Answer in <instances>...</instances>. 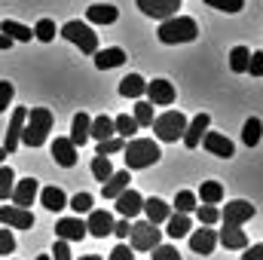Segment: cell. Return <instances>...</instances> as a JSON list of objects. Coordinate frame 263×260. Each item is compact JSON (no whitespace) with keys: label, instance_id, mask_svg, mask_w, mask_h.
Segmentation results:
<instances>
[{"label":"cell","instance_id":"cell-1","mask_svg":"<svg viewBox=\"0 0 263 260\" xmlns=\"http://www.w3.org/2000/svg\"><path fill=\"white\" fill-rule=\"evenodd\" d=\"M159 43L165 46H178V43H193L199 37V25L190 15H172V18H162L159 22V31H156Z\"/></svg>","mask_w":263,"mask_h":260},{"label":"cell","instance_id":"cell-2","mask_svg":"<svg viewBox=\"0 0 263 260\" xmlns=\"http://www.w3.org/2000/svg\"><path fill=\"white\" fill-rule=\"evenodd\" d=\"M52 123H55V117H52L49 107H31L28 117H25V126H22V144L43 147L49 132H52Z\"/></svg>","mask_w":263,"mask_h":260},{"label":"cell","instance_id":"cell-3","mask_svg":"<svg viewBox=\"0 0 263 260\" xmlns=\"http://www.w3.org/2000/svg\"><path fill=\"white\" fill-rule=\"evenodd\" d=\"M162 156L159 144L153 138H132L129 144H123V159H126V169H150L156 165Z\"/></svg>","mask_w":263,"mask_h":260},{"label":"cell","instance_id":"cell-4","mask_svg":"<svg viewBox=\"0 0 263 260\" xmlns=\"http://www.w3.org/2000/svg\"><path fill=\"white\" fill-rule=\"evenodd\" d=\"M150 129H153V135H156L159 141H165V144H175V141L184 135V129H187V117H184L181 110H165V114L153 117Z\"/></svg>","mask_w":263,"mask_h":260},{"label":"cell","instance_id":"cell-5","mask_svg":"<svg viewBox=\"0 0 263 260\" xmlns=\"http://www.w3.org/2000/svg\"><path fill=\"white\" fill-rule=\"evenodd\" d=\"M62 37H65L67 43L80 46V52H86V55H95V49H98V34L92 31V25H86L80 18L62 25Z\"/></svg>","mask_w":263,"mask_h":260},{"label":"cell","instance_id":"cell-6","mask_svg":"<svg viewBox=\"0 0 263 260\" xmlns=\"http://www.w3.org/2000/svg\"><path fill=\"white\" fill-rule=\"evenodd\" d=\"M129 239H132L129 245L132 251H153L162 242V230L156 224H150V220H138V224H132Z\"/></svg>","mask_w":263,"mask_h":260},{"label":"cell","instance_id":"cell-7","mask_svg":"<svg viewBox=\"0 0 263 260\" xmlns=\"http://www.w3.org/2000/svg\"><path fill=\"white\" fill-rule=\"evenodd\" d=\"M254 214H257V208H254L248 199H233V202H227V208L220 211V220H223V227H242V224H248Z\"/></svg>","mask_w":263,"mask_h":260},{"label":"cell","instance_id":"cell-8","mask_svg":"<svg viewBox=\"0 0 263 260\" xmlns=\"http://www.w3.org/2000/svg\"><path fill=\"white\" fill-rule=\"evenodd\" d=\"M144 95H147V101H150L153 107H168V104H175V98H178L175 86H172L168 80H162V77L150 80V83L144 86Z\"/></svg>","mask_w":263,"mask_h":260},{"label":"cell","instance_id":"cell-9","mask_svg":"<svg viewBox=\"0 0 263 260\" xmlns=\"http://www.w3.org/2000/svg\"><path fill=\"white\" fill-rule=\"evenodd\" d=\"M0 224L9 230H31L34 214L28 208H18V205H0Z\"/></svg>","mask_w":263,"mask_h":260},{"label":"cell","instance_id":"cell-10","mask_svg":"<svg viewBox=\"0 0 263 260\" xmlns=\"http://www.w3.org/2000/svg\"><path fill=\"white\" fill-rule=\"evenodd\" d=\"M138 3V9L144 12V15H150V18H172V15H178V9H181V3L184 0H135Z\"/></svg>","mask_w":263,"mask_h":260},{"label":"cell","instance_id":"cell-11","mask_svg":"<svg viewBox=\"0 0 263 260\" xmlns=\"http://www.w3.org/2000/svg\"><path fill=\"white\" fill-rule=\"evenodd\" d=\"M25 117H28V107H12V117H9V126H6V138H3V150L6 153H15V147L22 144Z\"/></svg>","mask_w":263,"mask_h":260},{"label":"cell","instance_id":"cell-12","mask_svg":"<svg viewBox=\"0 0 263 260\" xmlns=\"http://www.w3.org/2000/svg\"><path fill=\"white\" fill-rule=\"evenodd\" d=\"M110 230H114V214L104 211V208H92L89 220H86V236L104 239V236H110Z\"/></svg>","mask_w":263,"mask_h":260},{"label":"cell","instance_id":"cell-13","mask_svg":"<svg viewBox=\"0 0 263 260\" xmlns=\"http://www.w3.org/2000/svg\"><path fill=\"white\" fill-rule=\"evenodd\" d=\"M202 144H205V150H208L211 156H220V159L236 156L233 141H230L227 135H220V132H205V135H202Z\"/></svg>","mask_w":263,"mask_h":260},{"label":"cell","instance_id":"cell-14","mask_svg":"<svg viewBox=\"0 0 263 260\" xmlns=\"http://www.w3.org/2000/svg\"><path fill=\"white\" fill-rule=\"evenodd\" d=\"M40 193V184H37V178H22V181H15V187H12V205H18V208H28V205H34V199Z\"/></svg>","mask_w":263,"mask_h":260},{"label":"cell","instance_id":"cell-15","mask_svg":"<svg viewBox=\"0 0 263 260\" xmlns=\"http://www.w3.org/2000/svg\"><path fill=\"white\" fill-rule=\"evenodd\" d=\"M55 236L62 242H83L86 239V220H80V214L77 217H62L55 224Z\"/></svg>","mask_w":263,"mask_h":260},{"label":"cell","instance_id":"cell-16","mask_svg":"<svg viewBox=\"0 0 263 260\" xmlns=\"http://www.w3.org/2000/svg\"><path fill=\"white\" fill-rule=\"evenodd\" d=\"M208 126H211V117H208V114L193 117V123H187V129H184V135H181L184 147H187V150H196L199 144H202V135L208 132Z\"/></svg>","mask_w":263,"mask_h":260},{"label":"cell","instance_id":"cell-17","mask_svg":"<svg viewBox=\"0 0 263 260\" xmlns=\"http://www.w3.org/2000/svg\"><path fill=\"white\" fill-rule=\"evenodd\" d=\"M114 202H117V214H120V217H126V220H132V217H138V214H141V205H144V196L138 193V190H123V193L117 196V199H114Z\"/></svg>","mask_w":263,"mask_h":260},{"label":"cell","instance_id":"cell-18","mask_svg":"<svg viewBox=\"0 0 263 260\" xmlns=\"http://www.w3.org/2000/svg\"><path fill=\"white\" fill-rule=\"evenodd\" d=\"M214 245H217V230H211V227H202V230H193L190 233V248L202 254V257H208L211 251H214Z\"/></svg>","mask_w":263,"mask_h":260},{"label":"cell","instance_id":"cell-19","mask_svg":"<svg viewBox=\"0 0 263 260\" xmlns=\"http://www.w3.org/2000/svg\"><path fill=\"white\" fill-rule=\"evenodd\" d=\"M120 18V9L110 3H92L86 9V25H114Z\"/></svg>","mask_w":263,"mask_h":260},{"label":"cell","instance_id":"cell-20","mask_svg":"<svg viewBox=\"0 0 263 260\" xmlns=\"http://www.w3.org/2000/svg\"><path fill=\"white\" fill-rule=\"evenodd\" d=\"M141 211H144V217L150 220V224H165L168 220V214H172V205L168 202H162L159 196H150V199H144V205H141Z\"/></svg>","mask_w":263,"mask_h":260},{"label":"cell","instance_id":"cell-21","mask_svg":"<svg viewBox=\"0 0 263 260\" xmlns=\"http://www.w3.org/2000/svg\"><path fill=\"white\" fill-rule=\"evenodd\" d=\"M52 159L62 169H73L77 165V147L70 144V138H55L52 141Z\"/></svg>","mask_w":263,"mask_h":260},{"label":"cell","instance_id":"cell-22","mask_svg":"<svg viewBox=\"0 0 263 260\" xmlns=\"http://www.w3.org/2000/svg\"><path fill=\"white\" fill-rule=\"evenodd\" d=\"M217 242H220L223 248H230V251H242V248H248V236H245L242 227H223V230L217 233Z\"/></svg>","mask_w":263,"mask_h":260},{"label":"cell","instance_id":"cell-23","mask_svg":"<svg viewBox=\"0 0 263 260\" xmlns=\"http://www.w3.org/2000/svg\"><path fill=\"white\" fill-rule=\"evenodd\" d=\"M190 230H193L190 214H178V211L168 214V220H165V236L168 239H184V236H190Z\"/></svg>","mask_w":263,"mask_h":260},{"label":"cell","instance_id":"cell-24","mask_svg":"<svg viewBox=\"0 0 263 260\" xmlns=\"http://www.w3.org/2000/svg\"><path fill=\"white\" fill-rule=\"evenodd\" d=\"M123 62H126V49H120V46H110V49H95V67H98V70L120 67Z\"/></svg>","mask_w":263,"mask_h":260},{"label":"cell","instance_id":"cell-25","mask_svg":"<svg viewBox=\"0 0 263 260\" xmlns=\"http://www.w3.org/2000/svg\"><path fill=\"white\" fill-rule=\"evenodd\" d=\"M129 181H132L129 169H126V172H114V175L101 184V193H104V199H117L123 190H129Z\"/></svg>","mask_w":263,"mask_h":260},{"label":"cell","instance_id":"cell-26","mask_svg":"<svg viewBox=\"0 0 263 260\" xmlns=\"http://www.w3.org/2000/svg\"><path fill=\"white\" fill-rule=\"evenodd\" d=\"M0 34H6L12 43H28V40L34 37V31H31L28 25H22V22H9V18L0 22Z\"/></svg>","mask_w":263,"mask_h":260},{"label":"cell","instance_id":"cell-27","mask_svg":"<svg viewBox=\"0 0 263 260\" xmlns=\"http://www.w3.org/2000/svg\"><path fill=\"white\" fill-rule=\"evenodd\" d=\"M89 123H92V117L83 114V110L73 117V123H70V144H73V147H83V144L89 141Z\"/></svg>","mask_w":263,"mask_h":260},{"label":"cell","instance_id":"cell-28","mask_svg":"<svg viewBox=\"0 0 263 260\" xmlns=\"http://www.w3.org/2000/svg\"><path fill=\"white\" fill-rule=\"evenodd\" d=\"M37 196H40V202H43L46 211H62V208H67V196L62 187H43Z\"/></svg>","mask_w":263,"mask_h":260},{"label":"cell","instance_id":"cell-29","mask_svg":"<svg viewBox=\"0 0 263 260\" xmlns=\"http://www.w3.org/2000/svg\"><path fill=\"white\" fill-rule=\"evenodd\" d=\"M144 86H147V80H144V77L129 73V77H123V80H120V95H123V98H135V101H138V98L144 95Z\"/></svg>","mask_w":263,"mask_h":260},{"label":"cell","instance_id":"cell-30","mask_svg":"<svg viewBox=\"0 0 263 260\" xmlns=\"http://www.w3.org/2000/svg\"><path fill=\"white\" fill-rule=\"evenodd\" d=\"M117 132H114V120L107 117V114H101V117H95L92 123H89V138H95V141H107V138H114Z\"/></svg>","mask_w":263,"mask_h":260},{"label":"cell","instance_id":"cell-31","mask_svg":"<svg viewBox=\"0 0 263 260\" xmlns=\"http://www.w3.org/2000/svg\"><path fill=\"white\" fill-rule=\"evenodd\" d=\"M196 199L202 205H217V202L223 199V184H220V181H202Z\"/></svg>","mask_w":263,"mask_h":260},{"label":"cell","instance_id":"cell-32","mask_svg":"<svg viewBox=\"0 0 263 260\" xmlns=\"http://www.w3.org/2000/svg\"><path fill=\"white\" fill-rule=\"evenodd\" d=\"M248 55H251L248 46H236V49L230 52V70H233V73H245V70H248Z\"/></svg>","mask_w":263,"mask_h":260},{"label":"cell","instance_id":"cell-33","mask_svg":"<svg viewBox=\"0 0 263 260\" xmlns=\"http://www.w3.org/2000/svg\"><path fill=\"white\" fill-rule=\"evenodd\" d=\"M196 205H199V199L193 190H181V193L175 196L172 208H178V214H190V211H196Z\"/></svg>","mask_w":263,"mask_h":260},{"label":"cell","instance_id":"cell-34","mask_svg":"<svg viewBox=\"0 0 263 260\" xmlns=\"http://www.w3.org/2000/svg\"><path fill=\"white\" fill-rule=\"evenodd\" d=\"M55 34H59V31H55V22H52V18H40V22L34 25V37H37L40 43H52Z\"/></svg>","mask_w":263,"mask_h":260},{"label":"cell","instance_id":"cell-35","mask_svg":"<svg viewBox=\"0 0 263 260\" xmlns=\"http://www.w3.org/2000/svg\"><path fill=\"white\" fill-rule=\"evenodd\" d=\"M132 120L138 123V129H141V126H150V123H153V104L138 98V101H135V114H132Z\"/></svg>","mask_w":263,"mask_h":260},{"label":"cell","instance_id":"cell-36","mask_svg":"<svg viewBox=\"0 0 263 260\" xmlns=\"http://www.w3.org/2000/svg\"><path fill=\"white\" fill-rule=\"evenodd\" d=\"M12 187H15V172L9 165H0V202L12 196Z\"/></svg>","mask_w":263,"mask_h":260},{"label":"cell","instance_id":"cell-37","mask_svg":"<svg viewBox=\"0 0 263 260\" xmlns=\"http://www.w3.org/2000/svg\"><path fill=\"white\" fill-rule=\"evenodd\" d=\"M196 217L202 227H214L220 220V208L217 205H196Z\"/></svg>","mask_w":263,"mask_h":260},{"label":"cell","instance_id":"cell-38","mask_svg":"<svg viewBox=\"0 0 263 260\" xmlns=\"http://www.w3.org/2000/svg\"><path fill=\"white\" fill-rule=\"evenodd\" d=\"M92 175H95V181H101V184H104V181L114 175L110 159H107V156H95V159H92Z\"/></svg>","mask_w":263,"mask_h":260},{"label":"cell","instance_id":"cell-39","mask_svg":"<svg viewBox=\"0 0 263 260\" xmlns=\"http://www.w3.org/2000/svg\"><path fill=\"white\" fill-rule=\"evenodd\" d=\"M242 141H245L248 147H257V144H260V120H257V117H251V120L245 123V129H242Z\"/></svg>","mask_w":263,"mask_h":260},{"label":"cell","instance_id":"cell-40","mask_svg":"<svg viewBox=\"0 0 263 260\" xmlns=\"http://www.w3.org/2000/svg\"><path fill=\"white\" fill-rule=\"evenodd\" d=\"M114 132H117L120 138H135V132H138V123L132 120L129 114H123V117H117V120H114Z\"/></svg>","mask_w":263,"mask_h":260},{"label":"cell","instance_id":"cell-41","mask_svg":"<svg viewBox=\"0 0 263 260\" xmlns=\"http://www.w3.org/2000/svg\"><path fill=\"white\" fill-rule=\"evenodd\" d=\"M123 144H126V138H120V135H114V138H107V141H98V153H95V156L123 153Z\"/></svg>","mask_w":263,"mask_h":260},{"label":"cell","instance_id":"cell-42","mask_svg":"<svg viewBox=\"0 0 263 260\" xmlns=\"http://www.w3.org/2000/svg\"><path fill=\"white\" fill-rule=\"evenodd\" d=\"M92 202H95L92 193H77L73 199H67V208H73L77 214H89L92 211Z\"/></svg>","mask_w":263,"mask_h":260},{"label":"cell","instance_id":"cell-43","mask_svg":"<svg viewBox=\"0 0 263 260\" xmlns=\"http://www.w3.org/2000/svg\"><path fill=\"white\" fill-rule=\"evenodd\" d=\"M205 6H211V9H220V12H242L245 9V0H205Z\"/></svg>","mask_w":263,"mask_h":260},{"label":"cell","instance_id":"cell-44","mask_svg":"<svg viewBox=\"0 0 263 260\" xmlns=\"http://www.w3.org/2000/svg\"><path fill=\"white\" fill-rule=\"evenodd\" d=\"M12 95H15V86L9 80H0V114H6V107L12 104Z\"/></svg>","mask_w":263,"mask_h":260},{"label":"cell","instance_id":"cell-45","mask_svg":"<svg viewBox=\"0 0 263 260\" xmlns=\"http://www.w3.org/2000/svg\"><path fill=\"white\" fill-rule=\"evenodd\" d=\"M12 251H15V236H12L9 227H3V230H0V254L6 257V254H12Z\"/></svg>","mask_w":263,"mask_h":260},{"label":"cell","instance_id":"cell-46","mask_svg":"<svg viewBox=\"0 0 263 260\" xmlns=\"http://www.w3.org/2000/svg\"><path fill=\"white\" fill-rule=\"evenodd\" d=\"M153 260H181V254H178V248H172V245H156L153 248Z\"/></svg>","mask_w":263,"mask_h":260},{"label":"cell","instance_id":"cell-47","mask_svg":"<svg viewBox=\"0 0 263 260\" xmlns=\"http://www.w3.org/2000/svg\"><path fill=\"white\" fill-rule=\"evenodd\" d=\"M49 260H73L70 257V242H55V248H52V254H49Z\"/></svg>","mask_w":263,"mask_h":260},{"label":"cell","instance_id":"cell-48","mask_svg":"<svg viewBox=\"0 0 263 260\" xmlns=\"http://www.w3.org/2000/svg\"><path fill=\"white\" fill-rule=\"evenodd\" d=\"M248 70H251L254 77L263 73V52H251V55H248Z\"/></svg>","mask_w":263,"mask_h":260},{"label":"cell","instance_id":"cell-49","mask_svg":"<svg viewBox=\"0 0 263 260\" xmlns=\"http://www.w3.org/2000/svg\"><path fill=\"white\" fill-rule=\"evenodd\" d=\"M107 260H135V251H132L129 245H117L114 251H110V257Z\"/></svg>","mask_w":263,"mask_h":260},{"label":"cell","instance_id":"cell-50","mask_svg":"<svg viewBox=\"0 0 263 260\" xmlns=\"http://www.w3.org/2000/svg\"><path fill=\"white\" fill-rule=\"evenodd\" d=\"M129 230H132V224L123 217V220H114V230H110V233H114L117 239H129Z\"/></svg>","mask_w":263,"mask_h":260},{"label":"cell","instance_id":"cell-51","mask_svg":"<svg viewBox=\"0 0 263 260\" xmlns=\"http://www.w3.org/2000/svg\"><path fill=\"white\" fill-rule=\"evenodd\" d=\"M245 254H242V260H263V245L257 242V245H251V248H242Z\"/></svg>","mask_w":263,"mask_h":260},{"label":"cell","instance_id":"cell-52","mask_svg":"<svg viewBox=\"0 0 263 260\" xmlns=\"http://www.w3.org/2000/svg\"><path fill=\"white\" fill-rule=\"evenodd\" d=\"M9 49H12V40L6 34H0V52H9Z\"/></svg>","mask_w":263,"mask_h":260},{"label":"cell","instance_id":"cell-53","mask_svg":"<svg viewBox=\"0 0 263 260\" xmlns=\"http://www.w3.org/2000/svg\"><path fill=\"white\" fill-rule=\"evenodd\" d=\"M80 260H101V257H98V254H83Z\"/></svg>","mask_w":263,"mask_h":260},{"label":"cell","instance_id":"cell-54","mask_svg":"<svg viewBox=\"0 0 263 260\" xmlns=\"http://www.w3.org/2000/svg\"><path fill=\"white\" fill-rule=\"evenodd\" d=\"M6 156H9V153H6V150L0 147V165H3V159H6Z\"/></svg>","mask_w":263,"mask_h":260},{"label":"cell","instance_id":"cell-55","mask_svg":"<svg viewBox=\"0 0 263 260\" xmlns=\"http://www.w3.org/2000/svg\"><path fill=\"white\" fill-rule=\"evenodd\" d=\"M37 260H49V254H40V257H37Z\"/></svg>","mask_w":263,"mask_h":260}]
</instances>
